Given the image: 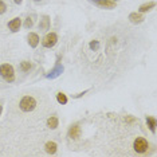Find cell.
<instances>
[{"instance_id":"6da1fadb","label":"cell","mask_w":157,"mask_h":157,"mask_svg":"<svg viewBox=\"0 0 157 157\" xmlns=\"http://www.w3.org/2000/svg\"><path fill=\"white\" fill-rule=\"evenodd\" d=\"M0 75L3 77V79L7 82H13L15 81V73H13V67L8 63L0 66Z\"/></svg>"},{"instance_id":"7a4b0ae2","label":"cell","mask_w":157,"mask_h":157,"mask_svg":"<svg viewBox=\"0 0 157 157\" xmlns=\"http://www.w3.org/2000/svg\"><path fill=\"white\" fill-rule=\"evenodd\" d=\"M19 106H20V109H22L23 112H33V110L35 109V106H36V101H35L33 97L27 95V97L22 98Z\"/></svg>"},{"instance_id":"3957f363","label":"cell","mask_w":157,"mask_h":157,"mask_svg":"<svg viewBox=\"0 0 157 157\" xmlns=\"http://www.w3.org/2000/svg\"><path fill=\"white\" fill-rule=\"evenodd\" d=\"M133 148H134V151L137 153H145L146 151H148V148H149V144H148V141H146L144 137H137L134 140V142H133Z\"/></svg>"},{"instance_id":"277c9868","label":"cell","mask_w":157,"mask_h":157,"mask_svg":"<svg viewBox=\"0 0 157 157\" xmlns=\"http://www.w3.org/2000/svg\"><path fill=\"white\" fill-rule=\"evenodd\" d=\"M56 42H58V36H56V34L48 33L43 38V40H42V44H43L46 48H51V47H54V46L56 44Z\"/></svg>"},{"instance_id":"5b68a950","label":"cell","mask_w":157,"mask_h":157,"mask_svg":"<svg viewBox=\"0 0 157 157\" xmlns=\"http://www.w3.org/2000/svg\"><path fill=\"white\" fill-rule=\"evenodd\" d=\"M62 73H63V66L60 65L59 60H58V62L55 63V67H54V69H52L51 71H50V73H48L46 77H47V78H51V79H54V78L59 77Z\"/></svg>"},{"instance_id":"8992f818","label":"cell","mask_w":157,"mask_h":157,"mask_svg":"<svg viewBox=\"0 0 157 157\" xmlns=\"http://www.w3.org/2000/svg\"><path fill=\"white\" fill-rule=\"evenodd\" d=\"M91 3L97 4L98 7H102V8H114L116 7V2H112V0H90Z\"/></svg>"},{"instance_id":"52a82bcc","label":"cell","mask_w":157,"mask_h":157,"mask_svg":"<svg viewBox=\"0 0 157 157\" xmlns=\"http://www.w3.org/2000/svg\"><path fill=\"white\" fill-rule=\"evenodd\" d=\"M69 137L71 140H78V138L81 137V128L79 125H73V126L69 129Z\"/></svg>"},{"instance_id":"ba28073f","label":"cell","mask_w":157,"mask_h":157,"mask_svg":"<svg viewBox=\"0 0 157 157\" xmlns=\"http://www.w3.org/2000/svg\"><path fill=\"white\" fill-rule=\"evenodd\" d=\"M20 26H22V22H20L19 17H15V19L11 20V22H8V28L12 31V33H16V31H19Z\"/></svg>"},{"instance_id":"9c48e42d","label":"cell","mask_w":157,"mask_h":157,"mask_svg":"<svg viewBox=\"0 0 157 157\" xmlns=\"http://www.w3.org/2000/svg\"><path fill=\"white\" fill-rule=\"evenodd\" d=\"M129 20L133 24H140L144 22V16L141 15V13H137V12H132L129 15Z\"/></svg>"},{"instance_id":"30bf717a","label":"cell","mask_w":157,"mask_h":157,"mask_svg":"<svg viewBox=\"0 0 157 157\" xmlns=\"http://www.w3.org/2000/svg\"><path fill=\"white\" fill-rule=\"evenodd\" d=\"M28 44H30L33 48H35L39 44V36H38L36 34L31 33L30 35H28Z\"/></svg>"},{"instance_id":"8fae6325","label":"cell","mask_w":157,"mask_h":157,"mask_svg":"<svg viewBox=\"0 0 157 157\" xmlns=\"http://www.w3.org/2000/svg\"><path fill=\"white\" fill-rule=\"evenodd\" d=\"M39 27H40V30L47 31L50 28V17L48 16H43V17H42L40 23H39Z\"/></svg>"},{"instance_id":"7c38bea8","label":"cell","mask_w":157,"mask_h":157,"mask_svg":"<svg viewBox=\"0 0 157 157\" xmlns=\"http://www.w3.org/2000/svg\"><path fill=\"white\" fill-rule=\"evenodd\" d=\"M44 148H46V152H47L48 155H54V153L56 152V144L54 141H48Z\"/></svg>"},{"instance_id":"4fadbf2b","label":"cell","mask_w":157,"mask_h":157,"mask_svg":"<svg viewBox=\"0 0 157 157\" xmlns=\"http://www.w3.org/2000/svg\"><path fill=\"white\" fill-rule=\"evenodd\" d=\"M155 2H149V3H145V4L140 6V8H138V11L140 12H146V11H151V10L155 7Z\"/></svg>"},{"instance_id":"5bb4252c","label":"cell","mask_w":157,"mask_h":157,"mask_svg":"<svg viewBox=\"0 0 157 157\" xmlns=\"http://www.w3.org/2000/svg\"><path fill=\"white\" fill-rule=\"evenodd\" d=\"M47 126L50 128V129H56L58 128V118L56 117H50V118L47 120Z\"/></svg>"},{"instance_id":"9a60e30c","label":"cell","mask_w":157,"mask_h":157,"mask_svg":"<svg viewBox=\"0 0 157 157\" xmlns=\"http://www.w3.org/2000/svg\"><path fill=\"white\" fill-rule=\"evenodd\" d=\"M146 124H148L149 129L152 130V133H156V120L153 117H148L146 118Z\"/></svg>"},{"instance_id":"2e32d148","label":"cell","mask_w":157,"mask_h":157,"mask_svg":"<svg viewBox=\"0 0 157 157\" xmlns=\"http://www.w3.org/2000/svg\"><path fill=\"white\" fill-rule=\"evenodd\" d=\"M56 101H58L60 105H66V103H67L66 94H63V93H58V94H56Z\"/></svg>"},{"instance_id":"e0dca14e","label":"cell","mask_w":157,"mask_h":157,"mask_svg":"<svg viewBox=\"0 0 157 157\" xmlns=\"http://www.w3.org/2000/svg\"><path fill=\"white\" fill-rule=\"evenodd\" d=\"M20 69H22V71H28V70L31 69V63L24 60V62L20 63Z\"/></svg>"},{"instance_id":"ac0fdd59","label":"cell","mask_w":157,"mask_h":157,"mask_svg":"<svg viewBox=\"0 0 157 157\" xmlns=\"http://www.w3.org/2000/svg\"><path fill=\"white\" fill-rule=\"evenodd\" d=\"M89 46H90V48L93 50V51H97V50L99 48V42L98 40H91Z\"/></svg>"},{"instance_id":"d6986e66","label":"cell","mask_w":157,"mask_h":157,"mask_svg":"<svg viewBox=\"0 0 157 157\" xmlns=\"http://www.w3.org/2000/svg\"><path fill=\"white\" fill-rule=\"evenodd\" d=\"M33 24H34V20L31 19V17H27L26 23H24V27H26V28H31V27H33Z\"/></svg>"},{"instance_id":"ffe728a7","label":"cell","mask_w":157,"mask_h":157,"mask_svg":"<svg viewBox=\"0 0 157 157\" xmlns=\"http://www.w3.org/2000/svg\"><path fill=\"white\" fill-rule=\"evenodd\" d=\"M6 10H7L6 3L3 2V0H0V15H2V13H4V12H6Z\"/></svg>"},{"instance_id":"44dd1931","label":"cell","mask_w":157,"mask_h":157,"mask_svg":"<svg viewBox=\"0 0 157 157\" xmlns=\"http://www.w3.org/2000/svg\"><path fill=\"white\" fill-rule=\"evenodd\" d=\"M125 121H128V122H133V118H132V117H126V118H125Z\"/></svg>"},{"instance_id":"7402d4cb","label":"cell","mask_w":157,"mask_h":157,"mask_svg":"<svg viewBox=\"0 0 157 157\" xmlns=\"http://www.w3.org/2000/svg\"><path fill=\"white\" fill-rule=\"evenodd\" d=\"M13 2H15V3H16V4H20V3H22V2H23V0H13Z\"/></svg>"},{"instance_id":"603a6c76","label":"cell","mask_w":157,"mask_h":157,"mask_svg":"<svg viewBox=\"0 0 157 157\" xmlns=\"http://www.w3.org/2000/svg\"><path fill=\"white\" fill-rule=\"evenodd\" d=\"M2 112H3V108H2V105H0V114H2Z\"/></svg>"},{"instance_id":"cb8c5ba5","label":"cell","mask_w":157,"mask_h":157,"mask_svg":"<svg viewBox=\"0 0 157 157\" xmlns=\"http://www.w3.org/2000/svg\"><path fill=\"white\" fill-rule=\"evenodd\" d=\"M35 2H40V0H35Z\"/></svg>"},{"instance_id":"d4e9b609","label":"cell","mask_w":157,"mask_h":157,"mask_svg":"<svg viewBox=\"0 0 157 157\" xmlns=\"http://www.w3.org/2000/svg\"><path fill=\"white\" fill-rule=\"evenodd\" d=\"M112 2H116V0H112Z\"/></svg>"}]
</instances>
